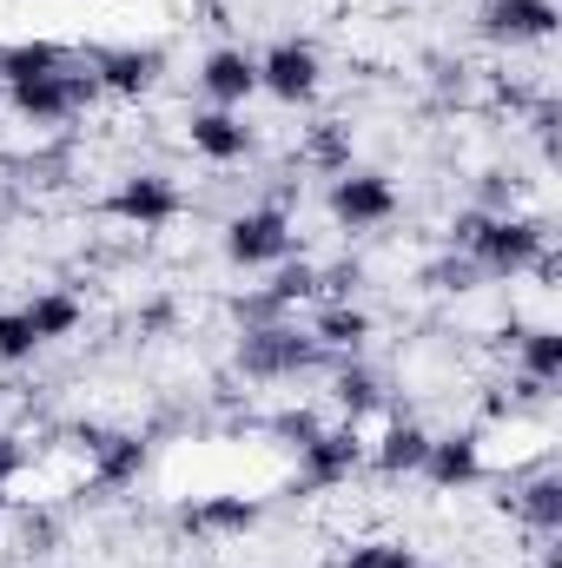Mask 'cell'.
Returning a JSON list of instances; mask_svg holds the SVG:
<instances>
[{
    "label": "cell",
    "instance_id": "cell-1",
    "mask_svg": "<svg viewBox=\"0 0 562 568\" xmlns=\"http://www.w3.org/2000/svg\"><path fill=\"white\" fill-rule=\"evenodd\" d=\"M450 245H463L476 278H523L550 258V225L530 212H463L450 225Z\"/></svg>",
    "mask_w": 562,
    "mask_h": 568
},
{
    "label": "cell",
    "instance_id": "cell-2",
    "mask_svg": "<svg viewBox=\"0 0 562 568\" xmlns=\"http://www.w3.org/2000/svg\"><path fill=\"white\" fill-rule=\"evenodd\" d=\"M318 357H324V351H318L311 331H298V317L245 324V337H239V371H245L252 384H291V377H304Z\"/></svg>",
    "mask_w": 562,
    "mask_h": 568
},
{
    "label": "cell",
    "instance_id": "cell-3",
    "mask_svg": "<svg viewBox=\"0 0 562 568\" xmlns=\"http://www.w3.org/2000/svg\"><path fill=\"white\" fill-rule=\"evenodd\" d=\"M93 93H100L93 73H73V67H53V73H33V80L0 87V100H7L13 120H27V126H60V120H73Z\"/></svg>",
    "mask_w": 562,
    "mask_h": 568
},
{
    "label": "cell",
    "instance_id": "cell-4",
    "mask_svg": "<svg viewBox=\"0 0 562 568\" xmlns=\"http://www.w3.org/2000/svg\"><path fill=\"white\" fill-rule=\"evenodd\" d=\"M398 205H404L398 185L384 172H371V165H344L331 179V192H324V212H331L338 232H378V225L398 219Z\"/></svg>",
    "mask_w": 562,
    "mask_h": 568
},
{
    "label": "cell",
    "instance_id": "cell-5",
    "mask_svg": "<svg viewBox=\"0 0 562 568\" xmlns=\"http://www.w3.org/2000/svg\"><path fill=\"white\" fill-rule=\"evenodd\" d=\"M371 463V443L358 424H324L311 443H298V483L304 489H344Z\"/></svg>",
    "mask_w": 562,
    "mask_h": 568
},
{
    "label": "cell",
    "instance_id": "cell-6",
    "mask_svg": "<svg viewBox=\"0 0 562 568\" xmlns=\"http://www.w3.org/2000/svg\"><path fill=\"white\" fill-rule=\"evenodd\" d=\"M324 87V60L311 40H272L259 53V93H272L279 106H311Z\"/></svg>",
    "mask_w": 562,
    "mask_h": 568
},
{
    "label": "cell",
    "instance_id": "cell-7",
    "mask_svg": "<svg viewBox=\"0 0 562 568\" xmlns=\"http://www.w3.org/2000/svg\"><path fill=\"white\" fill-rule=\"evenodd\" d=\"M225 258L239 272H259V265H284L291 258V212L284 205H252L225 225Z\"/></svg>",
    "mask_w": 562,
    "mask_h": 568
},
{
    "label": "cell",
    "instance_id": "cell-8",
    "mask_svg": "<svg viewBox=\"0 0 562 568\" xmlns=\"http://www.w3.org/2000/svg\"><path fill=\"white\" fill-rule=\"evenodd\" d=\"M107 212H113L120 225H133V232H165V225L185 212V192H179L165 172H127V179L113 185Z\"/></svg>",
    "mask_w": 562,
    "mask_h": 568
},
{
    "label": "cell",
    "instance_id": "cell-9",
    "mask_svg": "<svg viewBox=\"0 0 562 568\" xmlns=\"http://www.w3.org/2000/svg\"><path fill=\"white\" fill-rule=\"evenodd\" d=\"M483 40L496 47H543L556 40V0H483Z\"/></svg>",
    "mask_w": 562,
    "mask_h": 568
},
{
    "label": "cell",
    "instance_id": "cell-10",
    "mask_svg": "<svg viewBox=\"0 0 562 568\" xmlns=\"http://www.w3.org/2000/svg\"><path fill=\"white\" fill-rule=\"evenodd\" d=\"M93 87L100 93H113V100H145L152 87H159V73H165V53L159 47H107V53H93Z\"/></svg>",
    "mask_w": 562,
    "mask_h": 568
},
{
    "label": "cell",
    "instance_id": "cell-11",
    "mask_svg": "<svg viewBox=\"0 0 562 568\" xmlns=\"http://www.w3.org/2000/svg\"><path fill=\"white\" fill-rule=\"evenodd\" d=\"M185 145H192L205 165H239V159L252 152V126H245V113H232V106H199V113L185 120Z\"/></svg>",
    "mask_w": 562,
    "mask_h": 568
},
{
    "label": "cell",
    "instance_id": "cell-12",
    "mask_svg": "<svg viewBox=\"0 0 562 568\" xmlns=\"http://www.w3.org/2000/svg\"><path fill=\"white\" fill-rule=\"evenodd\" d=\"M145 469V436L133 429H87V476L93 489H127Z\"/></svg>",
    "mask_w": 562,
    "mask_h": 568
},
{
    "label": "cell",
    "instance_id": "cell-13",
    "mask_svg": "<svg viewBox=\"0 0 562 568\" xmlns=\"http://www.w3.org/2000/svg\"><path fill=\"white\" fill-rule=\"evenodd\" d=\"M199 93H205V106H245L252 93H259V53H245V47H219V53H205L199 60Z\"/></svg>",
    "mask_w": 562,
    "mask_h": 568
},
{
    "label": "cell",
    "instance_id": "cell-14",
    "mask_svg": "<svg viewBox=\"0 0 562 568\" xmlns=\"http://www.w3.org/2000/svg\"><path fill=\"white\" fill-rule=\"evenodd\" d=\"M483 469H490V456H483V436H476V429H450V436H430L423 476H430L436 489H476V483H483Z\"/></svg>",
    "mask_w": 562,
    "mask_h": 568
},
{
    "label": "cell",
    "instance_id": "cell-15",
    "mask_svg": "<svg viewBox=\"0 0 562 568\" xmlns=\"http://www.w3.org/2000/svg\"><path fill=\"white\" fill-rule=\"evenodd\" d=\"M259 516H265L259 496H199V503L179 509V523H185L199 542H232V536L259 529Z\"/></svg>",
    "mask_w": 562,
    "mask_h": 568
},
{
    "label": "cell",
    "instance_id": "cell-16",
    "mask_svg": "<svg viewBox=\"0 0 562 568\" xmlns=\"http://www.w3.org/2000/svg\"><path fill=\"white\" fill-rule=\"evenodd\" d=\"M516 344V371H523V390L530 397H550L562 384V331L556 324H530L510 337Z\"/></svg>",
    "mask_w": 562,
    "mask_h": 568
},
{
    "label": "cell",
    "instance_id": "cell-17",
    "mask_svg": "<svg viewBox=\"0 0 562 568\" xmlns=\"http://www.w3.org/2000/svg\"><path fill=\"white\" fill-rule=\"evenodd\" d=\"M311 337H318V351L358 357V351L371 344V311H364V304H351V297H331V304L311 317Z\"/></svg>",
    "mask_w": 562,
    "mask_h": 568
},
{
    "label": "cell",
    "instance_id": "cell-18",
    "mask_svg": "<svg viewBox=\"0 0 562 568\" xmlns=\"http://www.w3.org/2000/svg\"><path fill=\"white\" fill-rule=\"evenodd\" d=\"M20 311H27V324H33L40 344H67V337L87 324V304H80L73 291H33Z\"/></svg>",
    "mask_w": 562,
    "mask_h": 568
},
{
    "label": "cell",
    "instance_id": "cell-19",
    "mask_svg": "<svg viewBox=\"0 0 562 568\" xmlns=\"http://www.w3.org/2000/svg\"><path fill=\"white\" fill-rule=\"evenodd\" d=\"M423 456H430V429L411 424V417H398V424L371 443V463L384 476H423Z\"/></svg>",
    "mask_w": 562,
    "mask_h": 568
},
{
    "label": "cell",
    "instance_id": "cell-20",
    "mask_svg": "<svg viewBox=\"0 0 562 568\" xmlns=\"http://www.w3.org/2000/svg\"><path fill=\"white\" fill-rule=\"evenodd\" d=\"M510 509H516V516H523V523H530L543 542H550V536L562 529V476H556V469H536L530 483H516Z\"/></svg>",
    "mask_w": 562,
    "mask_h": 568
},
{
    "label": "cell",
    "instance_id": "cell-21",
    "mask_svg": "<svg viewBox=\"0 0 562 568\" xmlns=\"http://www.w3.org/2000/svg\"><path fill=\"white\" fill-rule=\"evenodd\" d=\"M53 67H73L67 47H53V40H7L0 47V87L33 80V73H53Z\"/></svg>",
    "mask_w": 562,
    "mask_h": 568
},
{
    "label": "cell",
    "instance_id": "cell-22",
    "mask_svg": "<svg viewBox=\"0 0 562 568\" xmlns=\"http://www.w3.org/2000/svg\"><path fill=\"white\" fill-rule=\"evenodd\" d=\"M331 404L344 410V424H358L364 410L384 404V390H378V377H371L364 364H344V371H331Z\"/></svg>",
    "mask_w": 562,
    "mask_h": 568
},
{
    "label": "cell",
    "instance_id": "cell-23",
    "mask_svg": "<svg viewBox=\"0 0 562 568\" xmlns=\"http://www.w3.org/2000/svg\"><path fill=\"white\" fill-rule=\"evenodd\" d=\"M338 568H423V556L411 549V542H398V536H364V542L344 549Z\"/></svg>",
    "mask_w": 562,
    "mask_h": 568
},
{
    "label": "cell",
    "instance_id": "cell-24",
    "mask_svg": "<svg viewBox=\"0 0 562 568\" xmlns=\"http://www.w3.org/2000/svg\"><path fill=\"white\" fill-rule=\"evenodd\" d=\"M47 344L33 337V324H27V311H0V364H33Z\"/></svg>",
    "mask_w": 562,
    "mask_h": 568
},
{
    "label": "cell",
    "instance_id": "cell-25",
    "mask_svg": "<svg viewBox=\"0 0 562 568\" xmlns=\"http://www.w3.org/2000/svg\"><path fill=\"white\" fill-rule=\"evenodd\" d=\"M304 159H311V165H324V172H331V179H338V172H344V165H351V133H344V126H331V120H324V126H318V133H311V140H304Z\"/></svg>",
    "mask_w": 562,
    "mask_h": 568
},
{
    "label": "cell",
    "instance_id": "cell-26",
    "mask_svg": "<svg viewBox=\"0 0 562 568\" xmlns=\"http://www.w3.org/2000/svg\"><path fill=\"white\" fill-rule=\"evenodd\" d=\"M20 476H27V443H20V436H7V429H0V489H13V483H20Z\"/></svg>",
    "mask_w": 562,
    "mask_h": 568
},
{
    "label": "cell",
    "instance_id": "cell-27",
    "mask_svg": "<svg viewBox=\"0 0 562 568\" xmlns=\"http://www.w3.org/2000/svg\"><path fill=\"white\" fill-rule=\"evenodd\" d=\"M0 523H7V489H0Z\"/></svg>",
    "mask_w": 562,
    "mask_h": 568
}]
</instances>
